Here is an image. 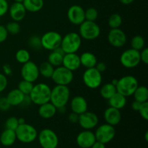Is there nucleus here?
<instances>
[{
	"label": "nucleus",
	"mask_w": 148,
	"mask_h": 148,
	"mask_svg": "<svg viewBox=\"0 0 148 148\" xmlns=\"http://www.w3.org/2000/svg\"><path fill=\"white\" fill-rule=\"evenodd\" d=\"M79 35L81 38L85 40H93L101 35V27L94 21L85 20L79 25Z\"/></svg>",
	"instance_id": "423d86ee"
},
{
	"label": "nucleus",
	"mask_w": 148,
	"mask_h": 148,
	"mask_svg": "<svg viewBox=\"0 0 148 148\" xmlns=\"http://www.w3.org/2000/svg\"><path fill=\"white\" fill-rule=\"evenodd\" d=\"M70 100V90L68 86L55 85L51 92L50 102L56 108L67 105Z\"/></svg>",
	"instance_id": "f03ea898"
},
{
	"label": "nucleus",
	"mask_w": 148,
	"mask_h": 148,
	"mask_svg": "<svg viewBox=\"0 0 148 148\" xmlns=\"http://www.w3.org/2000/svg\"><path fill=\"white\" fill-rule=\"evenodd\" d=\"M54 69V66H52L48 61L47 62H43L38 66L39 74L43 77L46 78V79H49V78H51Z\"/></svg>",
	"instance_id": "7c9ffc66"
},
{
	"label": "nucleus",
	"mask_w": 148,
	"mask_h": 148,
	"mask_svg": "<svg viewBox=\"0 0 148 148\" xmlns=\"http://www.w3.org/2000/svg\"><path fill=\"white\" fill-rule=\"evenodd\" d=\"M145 141L147 142V141H148V132H147V131L145 132Z\"/></svg>",
	"instance_id": "13d9d810"
},
{
	"label": "nucleus",
	"mask_w": 148,
	"mask_h": 148,
	"mask_svg": "<svg viewBox=\"0 0 148 148\" xmlns=\"http://www.w3.org/2000/svg\"><path fill=\"white\" fill-rule=\"evenodd\" d=\"M127 98L119 92H116L111 98L108 100V106L116 109L121 110L127 105Z\"/></svg>",
	"instance_id": "bb28decb"
},
{
	"label": "nucleus",
	"mask_w": 148,
	"mask_h": 148,
	"mask_svg": "<svg viewBox=\"0 0 148 148\" xmlns=\"http://www.w3.org/2000/svg\"><path fill=\"white\" fill-rule=\"evenodd\" d=\"M82 45V38L79 33L70 32L62 37L60 48L64 53H77Z\"/></svg>",
	"instance_id": "7ed1b4c3"
},
{
	"label": "nucleus",
	"mask_w": 148,
	"mask_h": 148,
	"mask_svg": "<svg viewBox=\"0 0 148 148\" xmlns=\"http://www.w3.org/2000/svg\"><path fill=\"white\" fill-rule=\"evenodd\" d=\"M62 36L56 31H49L40 37L42 49L47 51H53L60 47Z\"/></svg>",
	"instance_id": "9d476101"
},
{
	"label": "nucleus",
	"mask_w": 148,
	"mask_h": 148,
	"mask_svg": "<svg viewBox=\"0 0 148 148\" xmlns=\"http://www.w3.org/2000/svg\"><path fill=\"white\" fill-rule=\"evenodd\" d=\"M95 141V134L91 130H83L77 134L76 138L77 144L81 148H90Z\"/></svg>",
	"instance_id": "f3484780"
},
{
	"label": "nucleus",
	"mask_w": 148,
	"mask_h": 148,
	"mask_svg": "<svg viewBox=\"0 0 148 148\" xmlns=\"http://www.w3.org/2000/svg\"><path fill=\"white\" fill-rule=\"evenodd\" d=\"M123 19L121 16L118 13L112 14L108 20V25L111 29L120 28L122 25Z\"/></svg>",
	"instance_id": "473e14b6"
},
{
	"label": "nucleus",
	"mask_w": 148,
	"mask_h": 148,
	"mask_svg": "<svg viewBox=\"0 0 148 148\" xmlns=\"http://www.w3.org/2000/svg\"><path fill=\"white\" fill-rule=\"evenodd\" d=\"M140 60L145 64H148V49L145 47L144 49L140 51Z\"/></svg>",
	"instance_id": "a18cd8bd"
},
{
	"label": "nucleus",
	"mask_w": 148,
	"mask_h": 148,
	"mask_svg": "<svg viewBox=\"0 0 148 148\" xmlns=\"http://www.w3.org/2000/svg\"><path fill=\"white\" fill-rule=\"evenodd\" d=\"M134 0H119L120 2L122 4L124 5H129V4H131L132 3L134 2Z\"/></svg>",
	"instance_id": "5fc2aeb1"
},
{
	"label": "nucleus",
	"mask_w": 148,
	"mask_h": 148,
	"mask_svg": "<svg viewBox=\"0 0 148 148\" xmlns=\"http://www.w3.org/2000/svg\"><path fill=\"white\" fill-rule=\"evenodd\" d=\"M15 59L18 63L23 64L30 61V54L26 49H20L15 53Z\"/></svg>",
	"instance_id": "72a5a7b5"
},
{
	"label": "nucleus",
	"mask_w": 148,
	"mask_h": 148,
	"mask_svg": "<svg viewBox=\"0 0 148 148\" xmlns=\"http://www.w3.org/2000/svg\"><path fill=\"white\" fill-rule=\"evenodd\" d=\"M25 95L21 92L19 89L15 88L12 89L7 93L6 98L7 101L12 106H19L23 103Z\"/></svg>",
	"instance_id": "5701e85b"
},
{
	"label": "nucleus",
	"mask_w": 148,
	"mask_h": 148,
	"mask_svg": "<svg viewBox=\"0 0 148 148\" xmlns=\"http://www.w3.org/2000/svg\"><path fill=\"white\" fill-rule=\"evenodd\" d=\"M85 20L95 22L98 17V12L94 7H89L85 10Z\"/></svg>",
	"instance_id": "4c0bfd02"
},
{
	"label": "nucleus",
	"mask_w": 148,
	"mask_h": 148,
	"mask_svg": "<svg viewBox=\"0 0 148 148\" xmlns=\"http://www.w3.org/2000/svg\"><path fill=\"white\" fill-rule=\"evenodd\" d=\"M143 103H140L137 101H134L132 103V108L133 111H138L140 109V106H141V104Z\"/></svg>",
	"instance_id": "3c124183"
},
{
	"label": "nucleus",
	"mask_w": 148,
	"mask_h": 148,
	"mask_svg": "<svg viewBox=\"0 0 148 148\" xmlns=\"http://www.w3.org/2000/svg\"><path fill=\"white\" fill-rule=\"evenodd\" d=\"M79 60H80L81 66H84L85 69L95 67L98 62L96 56L89 51L83 52L79 56Z\"/></svg>",
	"instance_id": "b1692460"
},
{
	"label": "nucleus",
	"mask_w": 148,
	"mask_h": 148,
	"mask_svg": "<svg viewBox=\"0 0 148 148\" xmlns=\"http://www.w3.org/2000/svg\"><path fill=\"white\" fill-rule=\"evenodd\" d=\"M28 45L30 49H33V50H40L42 49V46L40 36H36V35L30 36L28 39Z\"/></svg>",
	"instance_id": "e433bc0d"
},
{
	"label": "nucleus",
	"mask_w": 148,
	"mask_h": 148,
	"mask_svg": "<svg viewBox=\"0 0 148 148\" xmlns=\"http://www.w3.org/2000/svg\"><path fill=\"white\" fill-rule=\"evenodd\" d=\"M138 112L140 113V115L142 118L145 121L148 120V102L143 103L141 104L140 109H139Z\"/></svg>",
	"instance_id": "ea45409f"
},
{
	"label": "nucleus",
	"mask_w": 148,
	"mask_h": 148,
	"mask_svg": "<svg viewBox=\"0 0 148 148\" xmlns=\"http://www.w3.org/2000/svg\"><path fill=\"white\" fill-rule=\"evenodd\" d=\"M51 79L56 85L68 86L73 81L74 74L62 65L55 68Z\"/></svg>",
	"instance_id": "1a4fd4ad"
},
{
	"label": "nucleus",
	"mask_w": 148,
	"mask_h": 148,
	"mask_svg": "<svg viewBox=\"0 0 148 148\" xmlns=\"http://www.w3.org/2000/svg\"><path fill=\"white\" fill-rule=\"evenodd\" d=\"M117 92L116 88L115 85H113L111 82L106 83L101 86L100 89V95L103 98L106 100H108L113 96L114 94Z\"/></svg>",
	"instance_id": "c85d7f7f"
},
{
	"label": "nucleus",
	"mask_w": 148,
	"mask_h": 148,
	"mask_svg": "<svg viewBox=\"0 0 148 148\" xmlns=\"http://www.w3.org/2000/svg\"><path fill=\"white\" fill-rule=\"evenodd\" d=\"M38 106V115L43 119H50L53 118L57 113L56 108L51 102L46 103Z\"/></svg>",
	"instance_id": "4be33fe9"
},
{
	"label": "nucleus",
	"mask_w": 148,
	"mask_h": 148,
	"mask_svg": "<svg viewBox=\"0 0 148 148\" xmlns=\"http://www.w3.org/2000/svg\"><path fill=\"white\" fill-rule=\"evenodd\" d=\"M17 140L15 131L5 129L0 134V143L4 147H10Z\"/></svg>",
	"instance_id": "393cba45"
},
{
	"label": "nucleus",
	"mask_w": 148,
	"mask_h": 148,
	"mask_svg": "<svg viewBox=\"0 0 148 148\" xmlns=\"http://www.w3.org/2000/svg\"><path fill=\"white\" fill-rule=\"evenodd\" d=\"M69 106L72 112L78 115L83 114L88 109V101L82 95H76L73 97L70 101Z\"/></svg>",
	"instance_id": "a211bd4d"
},
{
	"label": "nucleus",
	"mask_w": 148,
	"mask_h": 148,
	"mask_svg": "<svg viewBox=\"0 0 148 148\" xmlns=\"http://www.w3.org/2000/svg\"><path fill=\"white\" fill-rule=\"evenodd\" d=\"M20 74L23 79L34 83L40 76L38 66L34 62L30 60L23 64L20 69Z\"/></svg>",
	"instance_id": "ddd939ff"
},
{
	"label": "nucleus",
	"mask_w": 148,
	"mask_h": 148,
	"mask_svg": "<svg viewBox=\"0 0 148 148\" xmlns=\"http://www.w3.org/2000/svg\"><path fill=\"white\" fill-rule=\"evenodd\" d=\"M32 103H32L30 96H29V95H25L24 98V99H23V103H22V104L20 105V106L28 107L29 106L31 105Z\"/></svg>",
	"instance_id": "8fccbe9b"
},
{
	"label": "nucleus",
	"mask_w": 148,
	"mask_h": 148,
	"mask_svg": "<svg viewBox=\"0 0 148 148\" xmlns=\"http://www.w3.org/2000/svg\"><path fill=\"white\" fill-rule=\"evenodd\" d=\"M8 2L7 0H0V17L5 15L9 10Z\"/></svg>",
	"instance_id": "a19ab883"
},
{
	"label": "nucleus",
	"mask_w": 148,
	"mask_h": 148,
	"mask_svg": "<svg viewBox=\"0 0 148 148\" xmlns=\"http://www.w3.org/2000/svg\"><path fill=\"white\" fill-rule=\"evenodd\" d=\"M99 119L95 113L92 111H85L79 115L78 124L84 130H92L98 126Z\"/></svg>",
	"instance_id": "2eb2a0df"
},
{
	"label": "nucleus",
	"mask_w": 148,
	"mask_h": 148,
	"mask_svg": "<svg viewBox=\"0 0 148 148\" xmlns=\"http://www.w3.org/2000/svg\"><path fill=\"white\" fill-rule=\"evenodd\" d=\"M14 2H17V3H23L24 1V0H14Z\"/></svg>",
	"instance_id": "bf43d9fd"
},
{
	"label": "nucleus",
	"mask_w": 148,
	"mask_h": 148,
	"mask_svg": "<svg viewBox=\"0 0 148 148\" xmlns=\"http://www.w3.org/2000/svg\"><path fill=\"white\" fill-rule=\"evenodd\" d=\"M134 101L140 103H145L148 101V89L146 86H138L133 93Z\"/></svg>",
	"instance_id": "c756f323"
},
{
	"label": "nucleus",
	"mask_w": 148,
	"mask_h": 148,
	"mask_svg": "<svg viewBox=\"0 0 148 148\" xmlns=\"http://www.w3.org/2000/svg\"><path fill=\"white\" fill-rule=\"evenodd\" d=\"M9 33L6 29L5 26L0 25V43H3L7 39Z\"/></svg>",
	"instance_id": "c03bdc74"
},
{
	"label": "nucleus",
	"mask_w": 148,
	"mask_h": 148,
	"mask_svg": "<svg viewBox=\"0 0 148 148\" xmlns=\"http://www.w3.org/2000/svg\"><path fill=\"white\" fill-rule=\"evenodd\" d=\"M108 43L114 48H122L127 42V37L124 30L120 28L111 29L107 36Z\"/></svg>",
	"instance_id": "4468645a"
},
{
	"label": "nucleus",
	"mask_w": 148,
	"mask_h": 148,
	"mask_svg": "<svg viewBox=\"0 0 148 148\" xmlns=\"http://www.w3.org/2000/svg\"><path fill=\"white\" fill-rule=\"evenodd\" d=\"M94 134L97 141L106 145L114 139L116 136V130L114 126L106 123L98 126Z\"/></svg>",
	"instance_id": "f8f14e48"
},
{
	"label": "nucleus",
	"mask_w": 148,
	"mask_h": 148,
	"mask_svg": "<svg viewBox=\"0 0 148 148\" xmlns=\"http://www.w3.org/2000/svg\"><path fill=\"white\" fill-rule=\"evenodd\" d=\"M138 86V80L135 77L132 75H126L118 79L116 88L117 92L127 98L133 95Z\"/></svg>",
	"instance_id": "20e7f679"
},
{
	"label": "nucleus",
	"mask_w": 148,
	"mask_h": 148,
	"mask_svg": "<svg viewBox=\"0 0 148 148\" xmlns=\"http://www.w3.org/2000/svg\"><path fill=\"white\" fill-rule=\"evenodd\" d=\"M95 69H96L98 72H101V73H103V72H105L107 69L106 64V63H104V62H97V64H96V65H95Z\"/></svg>",
	"instance_id": "09e8293b"
},
{
	"label": "nucleus",
	"mask_w": 148,
	"mask_h": 148,
	"mask_svg": "<svg viewBox=\"0 0 148 148\" xmlns=\"http://www.w3.org/2000/svg\"><path fill=\"white\" fill-rule=\"evenodd\" d=\"M26 11L29 12H38L43 9L44 6L43 0H24L23 2Z\"/></svg>",
	"instance_id": "cd10ccee"
},
{
	"label": "nucleus",
	"mask_w": 148,
	"mask_h": 148,
	"mask_svg": "<svg viewBox=\"0 0 148 148\" xmlns=\"http://www.w3.org/2000/svg\"><path fill=\"white\" fill-rule=\"evenodd\" d=\"M111 83L113 84L114 85H117V82H118V79H113L112 81H111Z\"/></svg>",
	"instance_id": "4d7b16f0"
},
{
	"label": "nucleus",
	"mask_w": 148,
	"mask_h": 148,
	"mask_svg": "<svg viewBox=\"0 0 148 148\" xmlns=\"http://www.w3.org/2000/svg\"><path fill=\"white\" fill-rule=\"evenodd\" d=\"M17 140L24 144L32 143L37 139L38 131L33 125L25 123L20 124L15 130Z\"/></svg>",
	"instance_id": "39448f33"
},
{
	"label": "nucleus",
	"mask_w": 148,
	"mask_h": 148,
	"mask_svg": "<svg viewBox=\"0 0 148 148\" xmlns=\"http://www.w3.org/2000/svg\"><path fill=\"white\" fill-rule=\"evenodd\" d=\"M8 85L7 77L3 73H0V93L4 91Z\"/></svg>",
	"instance_id": "79ce46f5"
},
{
	"label": "nucleus",
	"mask_w": 148,
	"mask_h": 148,
	"mask_svg": "<svg viewBox=\"0 0 148 148\" xmlns=\"http://www.w3.org/2000/svg\"><path fill=\"white\" fill-rule=\"evenodd\" d=\"M90 148H106V145L96 140Z\"/></svg>",
	"instance_id": "603ef678"
},
{
	"label": "nucleus",
	"mask_w": 148,
	"mask_h": 148,
	"mask_svg": "<svg viewBox=\"0 0 148 148\" xmlns=\"http://www.w3.org/2000/svg\"><path fill=\"white\" fill-rule=\"evenodd\" d=\"M19 126L18 123V118L15 116H10L6 120L5 123H4V127L5 129L7 130H13V131H15L16 129L17 128V127Z\"/></svg>",
	"instance_id": "58836bf2"
},
{
	"label": "nucleus",
	"mask_w": 148,
	"mask_h": 148,
	"mask_svg": "<svg viewBox=\"0 0 148 148\" xmlns=\"http://www.w3.org/2000/svg\"><path fill=\"white\" fill-rule=\"evenodd\" d=\"M51 88L48 84L40 82L33 85L30 96L32 103L35 105L40 106L50 102Z\"/></svg>",
	"instance_id": "f257e3e1"
},
{
	"label": "nucleus",
	"mask_w": 148,
	"mask_h": 148,
	"mask_svg": "<svg viewBox=\"0 0 148 148\" xmlns=\"http://www.w3.org/2000/svg\"><path fill=\"white\" fill-rule=\"evenodd\" d=\"M37 139L42 148H57L59 137L53 130L49 128L42 130L38 134Z\"/></svg>",
	"instance_id": "6e6552de"
},
{
	"label": "nucleus",
	"mask_w": 148,
	"mask_h": 148,
	"mask_svg": "<svg viewBox=\"0 0 148 148\" xmlns=\"http://www.w3.org/2000/svg\"><path fill=\"white\" fill-rule=\"evenodd\" d=\"M5 27L9 34L12 35V36L17 35L18 33H20V30H21V26H20V23L18 22L13 21V20L7 23Z\"/></svg>",
	"instance_id": "c9c22d12"
},
{
	"label": "nucleus",
	"mask_w": 148,
	"mask_h": 148,
	"mask_svg": "<svg viewBox=\"0 0 148 148\" xmlns=\"http://www.w3.org/2000/svg\"><path fill=\"white\" fill-rule=\"evenodd\" d=\"M10 108H11V106L8 103L6 97L0 98V111H7L10 110Z\"/></svg>",
	"instance_id": "37998d69"
},
{
	"label": "nucleus",
	"mask_w": 148,
	"mask_h": 148,
	"mask_svg": "<svg viewBox=\"0 0 148 148\" xmlns=\"http://www.w3.org/2000/svg\"><path fill=\"white\" fill-rule=\"evenodd\" d=\"M103 118L106 124L115 127L121 121V110L111 106L108 107L104 111Z\"/></svg>",
	"instance_id": "aec40b11"
},
{
	"label": "nucleus",
	"mask_w": 148,
	"mask_h": 148,
	"mask_svg": "<svg viewBox=\"0 0 148 148\" xmlns=\"http://www.w3.org/2000/svg\"><path fill=\"white\" fill-rule=\"evenodd\" d=\"M62 66L72 72L78 70L81 66L79 56L77 53H64L62 61Z\"/></svg>",
	"instance_id": "6ab92c4d"
},
{
	"label": "nucleus",
	"mask_w": 148,
	"mask_h": 148,
	"mask_svg": "<svg viewBox=\"0 0 148 148\" xmlns=\"http://www.w3.org/2000/svg\"><path fill=\"white\" fill-rule=\"evenodd\" d=\"M18 123H19V125L20 124H25V123H26L25 121V119L24 118H18Z\"/></svg>",
	"instance_id": "6e6d98bb"
},
{
	"label": "nucleus",
	"mask_w": 148,
	"mask_h": 148,
	"mask_svg": "<svg viewBox=\"0 0 148 148\" xmlns=\"http://www.w3.org/2000/svg\"><path fill=\"white\" fill-rule=\"evenodd\" d=\"M82 81L87 88L95 90L102 85V73L98 72L95 67L86 69L82 75Z\"/></svg>",
	"instance_id": "0eeeda50"
},
{
	"label": "nucleus",
	"mask_w": 148,
	"mask_h": 148,
	"mask_svg": "<svg viewBox=\"0 0 148 148\" xmlns=\"http://www.w3.org/2000/svg\"><path fill=\"white\" fill-rule=\"evenodd\" d=\"M2 70L3 74L5 76H11L12 75V66L10 64H5L3 65Z\"/></svg>",
	"instance_id": "49530a36"
},
{
	"label": "nucleus",
	"mask_w": 148,
	"mask_h": 148,
	"mask_svg": "<svg viewBox=\"0 0 148 148\" xmlns=\"http://www.w3.org/2000/svg\"><path fill=\"white\" fill-rule=\"evenodd\" d=\"M56 109H57V112L60 113V114H64L66 111V106H65L59 107V108H57Z\"/></svg>",
	"instance_id": "864d4df0"
},
{
	"label": "nucleus",
	"mask_w": 148,
	"mask_h": 148,
	"mask_svg": "<svg viewBox=\"0 0 148 148\" xmlns=\"http://www.w3.org/2000/svg\"><path fill=\"white\" fill-rule=\"evenodd\" d=\"M120 62L124 67L127 69H133L140 64V51L133 49H129L124 51L120 56Z\"/></svg>",
	"instance_id": "9b49d317"
},
{
	"label": "nucleus",
	"mask_w": 148,
	"mask_h": 148,
	"mask_svg": "<svg viewBox=\"0 0 148 148\" xmlns=\"http://www.w3.org/2000/svg\"><path fill=\"white\" fill-rule=\"evenodd\" d=\"M67 18L72 24L79 25L85 20V10L77 4L71 6L67 10Z\"/></svg>",
	"instance_id": "dca6fc26"
},
{
	"label": "nucleus",
	"mask_w": 148,
	"mask_h": 148,
	"mask_svg": "<svg viewBox=\"0 0 148 148\" xmlns=\"http://www.w3.org/2000/svg\"><path fill=\"white\" fill-rule=\"evenodd\" d=\"M130 44H131L132 49L140 51L145 46V40L142 36L137 35L132 38Z\"/></svg>",
	"instance_id": "2f4dec72"
},
{
	"label": "nucleus",
	"mask_w": 148,
	"mask_h": 148,
	"mask_svg": "<svg viewBox=\"0 0 148 148\" xmlns=\"http://www.w3.org/2000/svg\"><path fill=\"white\" fill-rule=\"evenodd\" d=\"M10 16L13 21L21 22L26 15L25 8L23 3L14 2L9 7L8 10Z\"/></svg>",
	"instance_id": "412c9836"
},
{
	"label": "nucleus",
	"mask_w": 148,
	"mask_h": 148,
	"mask_svg": "<svg viewBox=\"0 0 148 148\" xmlns=\"http://www.w3.org/2000/svg\"><path fill=\"white\" fill-rule=\"evenodd\" d=\"M33 85H33V82L25 80V79H22L18 83L17 89L20 90L25 95H29L32 89H33Z\"/></svg>",
	"instance_id": "f704fd0d"
},
{
	"label": "nucleus",
	"mask_w": 148,
	"mask_h": 148,
	"mask_svg": "<svg viewBox=\"0 0 148 148\" xmlns=\"http://www.w3.org/2000/svg\"><path fill=\"white\" fill-rule=\"evenodd\" d=\"M64 55V53L60 47L53 51H51L50 53L48 56V62L55 68L62 66Z\"/></svg>",
	"instance_id": "a878e982"
},
{
	"label": "nucleus",
	"mask_w": 148,
	"mask_h": 148,
	"mask_svg": "<svg viewBox=\"0 0 148 148\" xmlns=\"http://www.w3.org/2000/svg\"><path fill=\"white\" fill-rule=\"evenodd\" d=\"M68 120L72 124H77L79 120V115L74 112H71L68 116Z\"/></svg>",
	"instance_id": "de8ad7c7"
}]
</instances>
